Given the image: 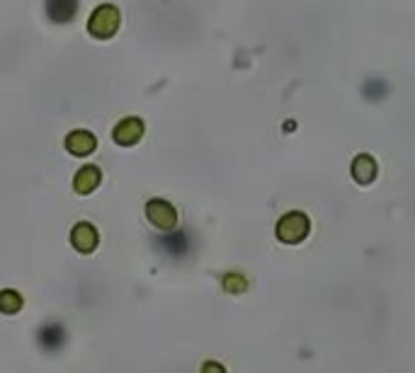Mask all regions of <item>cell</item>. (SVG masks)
<instances>
[{"instance_id":"6","label":"cell","mask_w":415,"mask_h":373,"mask_svg":"<svg viewBox=\"0 0 415 373\" xmlns=\"http://www.w3.org/2000/svg\"><path fill=\"white\" fill-rule=\"evenodd\" d=\"M78 13V0H46V15L56 25H66Z\"/></svg>"},{"instance_id":"7","label":"cell","mask_w":415,"mask_h":373,"mask_svg":"<svg viewBox=\"0 0 415 373\" xmlns=\"http://www.w3.org/2000/svg\"><path fill=\"white\" fill-rule=\"evenodd\" d=\"M158 247H161L168 257H185L189 252V247H192V240H189V235L185 230H180V233H175V235H163V238H158Z\"/></svg>"},{"instance_id":"4","label":"cell","mask_w":415,"mask_h":373,"mask_svg":"<svg viewBox=\"0 0 415 373\" xmlns=\"http://www.w3.org/2000/svg\"><path fill=\"white\" fill-rule=\"evenodd\" d=\"M115 141L120 146H134L141 141V136H144V121L139 119V117H127V119H122L120 124L115 126Z\"/></svg>"},{"instance_id":"12","label":"cell","mask_w":415,"mask_h":373,"mask_svg":"<svg viewBox=\"0 0 415 373\" xmlns=\"http://www.w3.org/2000/svg\"><path fill=\"white\" fill-rule=\"evenodd\" d=\"M22 308V296L17 291H0V313H5V315H13Z\"/></svg>"},{"instance_id":"2","label":"cell","mask_w":415,"mask_h":373,"mask_svg":"<svg viewBox=\"0 0 415 373\" xmlns=\"http://www.w3.org/2000/svg\"><path fill=\"white\" fill-rule=\"evenodd\" d=\"M308 218L304 213L294 211V213H287V216L282 218L280 223H277V238L282 242H289V245H294V242H301L308 235Z\"/></svg>"},{"instance_id":"1","label":"cell","mask_w":415,"mask_h":373,"mask_svg":"<svg viewBox=\"0 0 415 373\" xmlns=\"http://www.w3.org/2000/svg\"><path fill=\"white\" fill-rule=\"evenodd\" d=\"M120 10H117V5H100L98 10H93L90 20H88V32L93 34L95 39H110L117 34V29H120Z\"/></svg>"},{"instance_id":"9","label":"cell","mask_w":415,"mask_h":373,"mask_svg":"<svg viewBox=\"0 0 415 373\" xmlns=\"http://www.w3.org/2000/svg\"><path fill=\"white\" fill-rule=\"evenodd\" d=\"M66 342V330L58 323H49L39 330V345L44 352H58Z\"/></svg>"},{"instance_id":"3","label":"cell","mask_w":415,"mask_h":373,"mask_svg":"<svg viewBox=\"0 0 415 373\" xmlns=\"http://www.w3.org/2000/svg\"><path fill=\"white\" fill-rule=\"evenodd\" d=\"M146 216L148 221L161 230H173L177 226V211L173 209V204L163 199H151L146 204Z\"/></svg>"},{"instance_id":"11","label":"cell","mask_w":415,"mask_h":373,"mask_svg":"<svg viewBox=\"0 0 415 373\" xmlns=\"http://www.w3.org/2000/svg\"><path fill=\"white\" fill-rule=\"evenodd\" d=\"M352 175H354V180L357 182H372L377 177V163H374V158L372 156H357L354 158V163H352Z\"/></svg>"},{"instance_id":"10","label":"cell","mask_w":415,"mask_h":373,"mask_svg":"<svg viewBox=\"0 0 415 373\" xmlns=\"http://www.w3.org/2000/svg\"><path fill=\"white\" fill-rule=\"evenodd\" d=\"M100 180H103V175H100V170L95 168V165H85L83 170H78V175H75L73 180V187L78 194H90L98 189Z\"/></svg>"},{"instance_id":"8","label":"cell","mask_w":415,"mask_h":373,"mask_svg":"<svg viewBox=\"0 0 415 373\" xmlns=\"http://www.w3.org/2000/svg\"><path fill=\"white\" fill-rule=\"evenodd\" d=\"M66 148L68 153H73V156H90V153L98 148V139L90 134V131H70L66 136Z\"/></svg>"},{"instance_id":"13","label":"cell","mask_w":415,"mask_h":373,"mask_svg":"<svg viewBox=\"0 0 415 373\" xmlns=\"http://www.w3.org/2000/svg\"><path fill=\"white\" fill-rule=\"evenodd\" d=\"M224 288H226V291L238 293V291H243V288H246V279H243V276H238V274H228L226 279H224Z\"/></svg>"},{"instance_id":"5","label":"cell","mask_w":415,"mask_h":373,"mask_svg":"<svg viewBox=\"0 0 415 373\" xmlns=\"http://www.w3.org/2000/svg\"><path fill=\"white\" fill-rule=\"evenodd\" d=\"M70 242H73V247L78 252L90 254L95 247H98L100 235H98V230L90 226V223H78V226L70 230Z\"/></svg>"}]
</instances>
